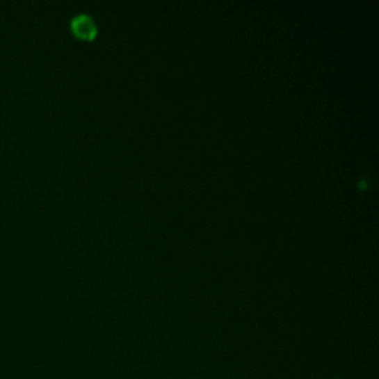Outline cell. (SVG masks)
Listing matches in <instances>:
<instances>
[{
  "instance_id": "obj_1",
  "label": "cell",
  "mask_w": 379,
  "mask_h": 379,
  "mask_svg": "<svg viewBox=\"0 0 379 379\" xmlns=\"http://www.w3.org/2000/svg\"><path fill=\"white\" fill-rule=\"evenodd\" d=\"M72 31L76 34L79 39L83 40H92L95 39L97 36V24L94 18L88 14H77L73 19H72Z\"/></svg>"
}]
</instances>
